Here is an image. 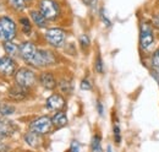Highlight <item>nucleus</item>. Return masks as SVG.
I'll list each match as a JSON object with an SVG mask.
<instances>
[{"label":"nucleus","mask_w":159,"mask_h":152,"mask_svg":"<svg viewBox=\"0 0 159 152\" xmlns=\"http://www.w3.org/2000/svg\"><path fill=\"white\" fill-rule=\"evenodd\" d=\"M156 45V35L154 27L152 23L143 22L139 27V47L143 53L151 54Z\"/></svg>","instance_id":"1"},{"label":"nucleus","mask_w":159,"mask_h":152,"mask_svg":"<svg viewBox=\"0 0 159 152\" xmlns=\"http://www.w3.org/2000/svg\"><path fill=\"white\" fill-rule=\"evenodd\" d=\"M57 61V59L54 57V54L49 50L45 49H37L34 57L31 61V65L36 66V68H45V66H50L54 65Z\"/></svg>","instance_id":"2"},{"label":"nucleus","mask_w":159,"mask_h":152,"mask_svg":"<svg viewBox=\"0 0 159 152\" xmlns=\"http://www.w3.org/2000/svg\"><path fill=\"white\" fill-rule=\"evenodd\" d=\"M39 11L47 20H55L60 14V7L55 0H40Z\"/></svg>","instance_id":"3"},{"label":"nucleus","mask_w":159,"mask_h":152,"mask_svg":"<svg viewBox=\"0 0 159 152\" xmlns=\"http://www.w3.org/2000/svg\"><path fill=\"white\" fill-rule=\"evenodd\" d=\"M53 126L54 125H53L52 118H49V116H39L30 124L31 131H34L39 135H45V134L50 133Z\"/></svg>","instance_id":"4"},{"label":"nucleus","mask_w":159,"mask_h":152,"mask_svg":"<svg viewBox=\"0 0 159 152\" xmlns=\"http://www.w3.org/2000/svg\"><path fill=\"white\" fill-rule=\"evenodd\" d=\"M16 36V25L10 17L0 19V38L2 40H11Z\"/></svg>","instance_id":"5"},{"label":"nucleus","mask_w":159,"mask_h":152,"mask_svg":"<svg viewBox=\"0 0 159 152\" xmlns=\"http://www.w3.org/2000/svg\"><path fill=\"white\" fill-rule=\"evenodd\" d=\"M15 80H16V83L20 85V86H23L26 88H30L32 86H34L36 83V74L31 70V69H27V68H22L20 69L16 75H15Z\"/></svg>","instance_id":"6"},{"label":"nucleus","mask_w":159,"mask_h":152,"mask_svg":"<svg viewBox=\"0 0 159 152\" xmlns=\"http://www.w3.org/2000/svg\"><path fill=\"white\" fill-rule=\"evenodd\" d=\"M45 39L52 47L60 48L66 40V32L61 28H49L45 32Z\"/></svg>","instance_id":"7"},{"label":"nucleus","mask_w":159,"mask_h":152,"mask_svg":"<svg viewBox=\"0 0 159 152\" xmlns=\"http://www.w3.org/2000/svg\"><path fill=\"white\" fill-rule=\"evenodd\" d=\"M37 49L38 48L33 43H31V42H25V43H22L20 47H19L21 57H22V59L26 63H28V64H31V61H32V59L34 57Z\"/></svg>","instance_id":"8"},{"label":"nucleus","mask_w":159,"mask_h":152,"mask_svg":"<svg viewBox=\"0 0 159 152\" xmlns=\"http://www.w3.org/2000/svg\"><path fill=\"white\" fill-rule=\"evenodd\" d=\"M45 107L49 111H61L65 107V99L60 95H52L45 102Z\"/></svg>","instance_id":"9"},{"label":"nucleus","mask_w":159,"mask_h":152,"mask_svg":"<svg viewBox=\"0 0 159 152\" xmlns=\"http://www.w3.org/2000/svg\"><path fill=\"white\" fill-rule=\"evenodd\" d=\"M16 70V63L9 57L0 58V73L4 75H12Z\"/></svg>","instance_id":"10"},{"label":"nucleus","mask_w":159,"mask_h":152,"mask_svg":"<svg viewBox=\"0 0 159 152\" xmlns=\"http://www.w3.org/2000/svg\"><path fill=\"white\" fill-rule=\"evenodd\" d=\"M16 129L17 128L12 121H10L5 118H0V139L11 136L16 131Z\"/></svg>","instance_id":"11"},{"label":"nucleus","mask_w":159,"mask_h":152,"mask_svg":"<svg viewBox=\"0 0 159 152\" xmlns=\"http://www.w3.org/2000/svg\"><path fill=\"white\" fill-rule=\"evenodd\" d=\"M39 82L40 85L44 88H47V90H53V88L57 87V80H55V77H54V75L52 73H48V71L40 74Z\"/></svg>","instance_id":"12"},{"label":"nucleus","mask_w":159,"mask_h":152,"mask_svg":"<svg viewBox=\"0 0 159 152\" xmlns=\"http://www.w3.org/2000/svg\"><path fill=\"white\" fill-rule=\"evenodd\" d=\"M27 93H28V88H26L23 86H20V85L11 87L10 91H9L10 98H12L15 101H22V99H25L27 97Z\"/></svg>","instance_id":"13"},{"label":"nucleus","mask_w":159,"mask_h":152,"mask_svg":"<svg viewBox=\"0 0 159 152\" xmlns=\"http://www.w3.org/2000/svg\"><path fill=\"white\" fill-rule=\"evenodd\" d=\"M151 69L153 76L159 78V48L151 53Z\"/></svg>","instance_id":"14"},{"label":"nucleus","mask_w":159,"mask_h":152,"mask_svg":"<svg viewBox=\"0 0 159 152\" xmlns=\"http://www.w3.org/2000/svg\"><path fill=\"white\" fill-rule=\"evenodd\" d=\"M25 141L31 147H38L40 145V135L34 131H30L25 135Z\"/></svg>","instance_id":"15"},{"label":"nucleus","mask_w":159,"mask_h":152,"mask_svg":"<svg viewBox=\"0 0 159 152\" xmlns=\"http://www.w3.org/2000/svg\"><path fill=\"white\" fill-rule=\"evenodd\" d=\"M52 121L55 128H62V126L67 125V116L64 112L58 111V113H55V115L52 118Z\"/></svg>","instance_id":"16"},{"label":"nucleus","mask_w":159,"mask_h":152,"mask_svg":"<svg viewBox=\"0 0 159 152\" xmlns=\"http://www.w3.org/2000/svg\"><path fill=\"white\" fill-rule=\"evenodd\" d=\"M31 19L33 21V23H34L36 26L40 27V28H43V27L47 26V19L42 15L40 11H32V12H31Z\"/></svg>","instance_id":"17"},{"label":"nucleus","mask_w":159,"mask_h":152,"mask_svg":"<svg viewBox=\"0 0 159 152\" xmlns=\"http://www.w3.org/2000/svg\"><path fill=\"white\" fill-rule=\"evenodd\" d=\"M4 49H5L6 54H9V55H15V54L17 53V50H19V47H17L15 43H12V42L6 40V43L4 44Z\"/></svg>","instance_id":"18"},{"label":"nucleus","mask_w":159,"mask_h":152,"mask_svg":"<svg viewBox=\"0 0 159 152\" xmlns=\"http://www.w3.org/2000/svg\"><path fill=\"white\" fill-rule=\"evenodd\" d=\"M15 112V107L7 103H0V114L1 115H10Z\"/></svg>","instance_id":"19"},{"label":"nucleus","mask_w":159,"mask_h":152,"mask_svg":"<svg viewBox=\"0 0 159 152\" xmlns=\"http://www.w3.org/2000/svg\"><path fill=\"white\" fill-rule=\"evenodd\" d=\"M59 87H60V91L62 92V93H70L71 91H72V85L69 82V81H66V80H64V81H61L59 83Z\"/></svg>","instance_id":"20"},{"label":"nucleus","mask_w":159,"mask_h":152,"mask_svg":"<svg viewBox=\"0 0 159 152\" xmlns=\"http://www.w3.org/2000/svg\"><path fill=\"white\" fill-rule=\"evenodd\" d=\"M100 141H102V139H100V136H98V135H96V136L93 137L92 144H91L92 151H100V150H102V144H100Z\"/></svg>","instance_id":"21"},{"label":"nucleus","mask_w":159,"mask_h":152,"mask_svg":"<svg viewBox=\"0 0 159 152\" xmlns=\"http://www.w3.org/2000/svg\"><path fill=\"white\" fill-rule=\"evenodd\" d=\"M10 1V5L14 7V9H16V10H23L25 7H26V4H25V0H9Z\"/></svg>","instance_id":"22"},{"label":"nucleus","mask_w":159,"mask_h":152,"mask_svg":"<svg viewBox=\"0 0 159 152\" xmlns=\"http://www.w3.org/2000/svg\"><path fill=\"white\" fill-rule=\"evenodd\" d=\"M21 25H22V28H23V32L25 33H31V31H32V25H31V22L28 21V19H26V17H23V19L20 20Z\"/></svg>","instance_id":"23"},{"label":"nucleus","mask_w":159,"mask_h":152,"mask_svg":"<svg viewBox=\"0 0 159 152\" xmlns=\"http://www.w3.org/2000/svg\"><path fill=\"white\" fill-rule=\"evenodd\" d=\"M114 137H115L116 144L119 145L120 142H121V133H120V128H119V125H118V124H116V125H114Z\"/></svg>","instance_id":"24"},{"label":"nucleus","mask_w":159,"mask_h":152,"mask_svg":"<svg viewBox=\"0 0 159 152\" xmlns=\"http://www.w3.org/2000/svg\"><path fill=\"white\" fill-rule=\"evenodd\" d=\"M96 70L99 73V74H102L103 73V60H102V58L98 55L97 57V60H96Z\"/></svg>","instance_id":"25"},{"label":"nucleus","mask_w":159,"mask_h":152,"mask_svg":"<svg viewBox=\"0 0 159 152\" xmlns=\"http://www.w3.org/2000/svg\"><path fill=\"white\" fill-rule=\"evenodd\" d=\"M80 43H81L82 47H88L89 45V39H88V37L86 35H82L80 37Z\"/></svg>","instance_id":"26"},{"label":"nucleus","mask_w":159,"mask_h":152,"mask_svg":"<svg viewBox=\"0 0 159 152\" xmlns=\"http://www.w3.org/2000/svg\"><path fill=\"white\" fill-rule=\"evenodd\" d=\"M152 26L159 31V12L158 14H154V16L152 17Z\"/></svg>","instance_id":"27"},{"label":"nucleus","mask_w":159,"mask_h":152,"mask_svg":"<svg viewBox=\"0 0 159 152\" xmlns=\"http://www.w3.org/2000/svg\"><path fill=\"white\" fill-rule=\"evenodd\" d=\"M81 88H82V90H91V88H92V85L89 83L88 80H82V82H81Z\"/></svg>","instance_id":"28"},{"label":"nucleus","mask_w":159,"mask_h":152,"mask_svg":"<svg viewBox=\"0 0 159 152\" xmlns=\"http://www.w3.org/2000/svg\"><path fill=\"white\" fill-rule=\"evenodd\" d=\"M70 150L71 151H79L80 150V145L77 141H72V144H71V147H70Z\"/></svg>","instance_id":"29"},{"label":"nucleus","mask_w":159,"mask_h":152,"mask_svg":"<svg viewBox=\"0 0 159 152\" xmlns=\"http://www.w3.org/2000/svg\"><path fill=\"white\" fill-rule=\"evenodd\" d=\"M98 112H99L100 115L103 114V106H102V103H100V102H98Z\"/></svg>","instance_id":"30"}]
</instances>
